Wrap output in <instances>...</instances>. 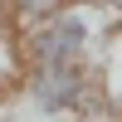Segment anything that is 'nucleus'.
Listing matches in <instances>:
<instances>
[{"instance_id":"nucleus-3","label":"nucleus","mask_w":122,"mask_h":122,"mask_svg":"<svg viewBox=\"0 0 122 122\" xmlns=\"http://www.w3.org/2000/svg\"><path fill=\"white\" fill-rule=\"evenodd\" d=\"M98 112L107 122H122V25L112 29L103 59H98Z\"/></svg>"},{"instance_id":"nucleus-2","label":"nucleus","mask_w":122,"mask_h":122,"mask_svg":"<svg viewBox=\"0 0 122 122\" xmlns=\"http://www.w3.org/2000/svg\"><path fill=\"white\" fill-rule=\"evenodd\" d=\"M25 98L39 117L98 112V64H25Z\"/></svg>"},{"instance_id":"nucleus-1","label":"nucleus","mask_w":122,"mask_h":122,"mask_svg":"<svg viewBox=\"0 0 122 122\" xmlns=\"http://www.w3.org/2000/svg\"><path fill=\"white\" fill-rule=\"evenodd\" d=\"M117 29V10L107 0H73L68 10L25 29V64H98Z\"/></svg>"},{"instance_id":"nucleus-5","label":"nucleus","mask_w":122,"mask_h":122,"mask_svg":"<svg viewBox=\"0 0 122 122\" xmlns=\"http://www.w3.org/2000/svg\"><path fill=\"white\" fill-rule=\"evenodd\" d=\"M10 20H15V5H10V0H0V25H10Z\"/></svg>"},{"instance_id":"nucleus-4","label":"nucleus","mask_w":122,"mask_h":122,"mask_svg":"<svg viewBox=\"0 0 122 122\" xmlns=\"http://www.w3.org/2000/svg\"><path fill=\"white\" fill-rule=\"evenodd\" d=\"M10 5H15V25L29 29V25H39V20H49V15H59V10H68L73 0H10Z\"/></svg>"},{"instance_id":"nucleus-6","label":"nucleus","mask_w":122,"mask_h":122,"mask_svg":"<svg viewBox=\"0 0 122 122\" xmlns=\"http://www.w3.org/2000/svg\"><path fill=\"white\" fill-rule=\"evenodd\" d=\"M107 5H112V10H117V15H122V0H107Z\"/></svg>"},{"instance_id":"nucleus-7","label":"nucleus","mask_w":122,"mask_h":122,"mask_svg":"<svg viewBox=\"0 0 122 122\" xmlns=\"http://www.w3.org/2000/svg\"><path fill=\"white\" fill-rule=\"evenodd\" d=\"M117 25H122V15H117Z\"/></svg>"}]
</instances>
